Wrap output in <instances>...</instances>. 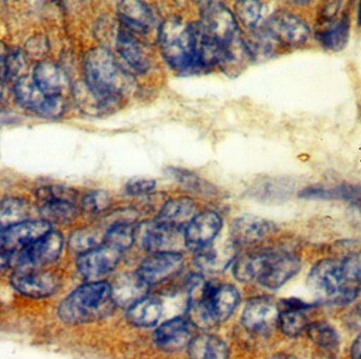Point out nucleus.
I'll list each match as a JSON object with an SVG mask.
<instances>
[{
    "mask_svg": "<svg viewBox=\"0 0 361 359\" xmlns=\"http://www.w3.org/2000/svg\"><path fill=\"white\" fill-rule=\"evenodd\" d=\"M169 175L173 179L178 181L180 185L186 187L189 190L195 191V193H202L207 190V183L200 179L195 174L189 173L187 171H183L179 169H169Z\"/></svg>",
    "mask_w": 361,
    "mask_h": 359,
    "instance_id": "38",
    "label": "nucleus"
},
{
    "mask_svg": "<svg viewBox=\"0 0 361 359\" xmlns=\"http://www.w3.org/2000/svg\"><path fill=\"white\" fill-rule=\"evenodd\" d=\"M180 231L171 229L166 225L154 221L144 222L137 225L135 229V240L142 248L147 252H176L175 248L179 245Z\"/></svg>",
    "mask_w": 361,
    "mask_h": 359,
    "instance_id": "11",
    "label": "nucleus"
},
{
    "mask_svg": "<svg viewBox=\"0 0 361 359\" xmlns=\"http://www.w3.org/2000/svg\"><path fill=\"white\" fill-rule=\"evenodd\" d=\"M274 231L275 224L271 221L246 214L239 217L231 223V239L235 245H247L269 237Z\"/></svg>",
    "mask_w": 361,
    "mask_h": 359,
    "instance_id": "19",
    "label": "nucleus"
},
{
    "mask_svg": "<svg viewBox=\"0 0 361 359\" xmlns=\"http://www.w3.org/2000/svg\"><path fill=\"white\" fill-rule=\"evenodd\" d=\"M279 315L277 303L267 297H256L244 308L242 324L250 332L267 333L277 326Z\"/></svg>",
    "mask_w": 361,
    "mask_h": 359,
    "instance_id": "17",
    "label": "nucleus"
},
{
    "mask_svg": "<svg viewBox=\"0 0 361 359\" xmlns=\"http://www.w3.org/2000/svg\"><path fill=\"white\" fill-rule=\"evenodd\" d=\"M40 214L42 220L47 222L55 223V224H66L71 222L78 216V208L74 205V202L55 200V201L47 202L40 208Z\"/></svg>",
    "mask_w": 361,
    "mask_h": 359,
    "instance_id": "32",
    "label": "nucleus"
},
{
    "mask_svg": "<svg viewBox=\"0 0 361 359\" xmlns=\"http://www.w3.org/2000/svg\"><path fill=\"white\" fill-rule=\"evenodd\" d=\"M310 339L326 350H336L339 346V336L335 329L326 322H315L307 329Z\"/></svg>",
    "mask_w": 361,
    "mask_h": 359,
    "instance_id": "36",
    "label": "nucleus"
},
{
    "mask_svg": "<svg viewBox=\"0 0 361 359\" xmlns=\"http://www.w3.org/2000/svg\"><path fill=\"white\" fill-rule=\"evenodd\" d=\"M157 186V181L150 178H133L126 183L125 190L130 195H142L149 193Z\"/></svg>",
    "mask_w": 361,
    "mask_h": 359,
    "instance_id": "41",
    "label": "nucleus"
},
{
    "mask_svg": "<svg viewBox=\"0 0 361 359\" xmlns=\"http://www.w3.org/2000/svg\"><path fill=\"white\" fill-rule=\"evenodd\" d=\"M121 25L135 34L149 32L156 25V17L152 8L137 0H125L118 6Z\"/></svg>",
    "mask_w": 361,
    "mask_h": 359,
    "instance_id": "21",
    "label": "nucleus"
},
{
    "mask_svg": "<svg viewBox=\"0 0 361 359\" xmlns=\"http://www.w3.org/2000/svg\"><path fill=\"white\" fill-rule=\"evenodd\" d=\"M263 28L279 46H301L307 42L311 34L309 25L303 19L283 10L269 16Z\"/></svg>",
    "mask_w": 361,
    "mask_h": 359,
    "instance_id": "9",
    "label": "nucleus"
},
{
    "mask_svg": "<svg viewBox=\"0 0 361 359\" xmlns=\"http://www.w3.org/2000/svg\"><path fill=\"white\" fill-rule=\"evenodd\" d=\"M105 235L102 236L99 229L87 227L78 229L72 233L69 239V246L74 252L82 255L101 246Z\"/></svg>",
    "mask_w": 361,
    "mask_h": 359,
    "instance_id": "35",
    "label": "nucleus"
},
{
    "mask_svg": "<svg viewBox=\"0 0 361 359\" xmlns=\"http://www.w3.org/2000/svg\"><path fill=\"white\" fill-rule=\"evenodd\" d=\"M149 286L141 279L137 273L123 274L111 284V298L114 305L128 311L133 305L147 297Z\"/></svg>",
    "mask_w": 361,
    "mask_h": 359,
    "instance_id": "20",
    "label": "nucleus"
},
{
    "mask_svg": "<svg viewBox=\"0 0 361 359\" xmlns=\"http://www.w3.org/2000/svg\"><path fill=\"white\" fill-rule=\"evenodd\" d=\"M222 219L214 212L197 214L184 229V244L199 252L212 244L222 229Z\"/></svg>",
    "mask_w": 361,
    "mask_h": 359,
    "instance_id": "14",
    "label": "nucleus"
},
{
    "mask_svg": "<svg viewBox=\"0 0 361 359\" xmlns=\"http://www.w3.org/2000/svg\"><path fill=\"white\" fill-rule=\"evenodd\" d=\"M112 199L105 190H95L87 193L82 200V208L90 214L105 212L111 206Z\"/></svg>",
    "mask_w": 361,
    "mask_h": 359,
    "instance_id": "37",
    "label": "nucleus"
},
{
    "mask_svg": "<svg viewBox=\"0 0 361 359\" xmlns=\"http://www.w3.org/2000/svg\"><path fill=\"white\" fill-rule=\"evenodd\" d=\"M311 294L322 303L349 305L357 298L360 286L345 277L341 263L331 259L319 261L312 267L307 277Z\"/></svg>",
    "mask_w": 361,
    "mask_h": 359,
    "instance_id": "3",
    "label": "nucleus"
},
{
    "mask_svg": "<svg viewBox=\"0 0 361 359\" xmlns=\"http://www.w3.org/2000/svg\"><path fill=\"white\" fill-rule=\"evenodd\" d=\"M116 51L125 63L137 73H146L152 67V56L143 42L137 37V34L129 31L124 25H118L114 35Z\"/></svg>",
    "mask_w": 361,
    "mask_h": 359,
    "instance_id": "12",
    "label": "nucleus"
},
{
    "mask_svg": "<svg viewBox=\"0 0 361 359\" xmlns=\"http://www.w3.org/2000/svg\"><path fill=\"white\" fill-rule=\"evenodd\" d=\"M244 46L248 56L252 61H264L275 55L279 44L265 31L264 28L250 32V35L243 39Z\"/></svg>",
    "mask_w": 361,
    "mask_h": 359,
    "instance_id": "29",
    "label": "nucleus"
},
{
    "mask_svg": "<svg viewBox=\"0 0 361 359\" xmlns=\"http://www.w3.org/2000/svg\"><path fill=\"white\" fill-rule=\"evenodd\" d=\"M341 263V269L347 279L352 284L360 286L361 284V254L348 256Z\"/></svg>",
    "mask_w": 361,
    "mask_h": 359,
    "instance_id": "40",
    "label": "nucleus"
},
{
    "mask_svg": "<svg viewBox=\"0 0 361 359\" xmlns=\"http://www.w3.org/2000/svg\"><path fill=\"white\" fill-rule=\"evenodd\" d=\"M235 244L231 242L222 246H212L197 252L195 264L200 271L207 274L222 273L235 259Z\"/></svg>",
    "mask_w": 361,
    "mask_h": 359,
    "instance_id": "22",
    "label": "nucleus"
},
{
    "mask_svg": "<svg viewBox=\"0 0 361 359\" xmlns=\"http://www.w3.org/2000/svg\"><path fill=\"white\" fill-rule=\"evenodd\" d=\"M235 8L240 23L250 31L264 27L269 18V8L261 1H238Z\"/></svg>",
    "mask_w": 361,
    "mask_h": 359,
    "instance_id": "30",
    "label": "nucleus"
},
{
    "mask_svg": "<svg viewBox=\"0 0 361 359\" xmlns=\"http://www.w3.org/2000/svg\"><path fill=\"white\" fill-rule=\"evenodd\" d=\"M84 72L87 86L97 95L107 99H122L135 84L133 76L104 47L87 53Z\"/></svg>",
    "mask_w": 361,
    "mask_h": 359,
    "instance_id": "1",
    "label": "nucleus"
},
{
    "mask_svg": "<svg viewBox=\"0 0 361 359\" xmlns=\"http://www.w3.org/2000/svg\"><path fill=\"white\" fill-rule=\"evenodd\" d=\"M351 33V18L349 15H343L341 18L329 23L328 27L316 31V39L324 48L339 52L347 47Z\"/></svg>",
    "mask_w": 361,
    "mask_h": 359,
    "instance_id": "26",
    "label": "nucleus"
},
{
    "mask_svg": "<svg viewBox=\"0 0 361 359\" xmlns=\"http://www.w3.org/2000/svg\"><path fill=\"white\" fill-rule=\"evenodd\" d=\"M159 44L165 61L180 73L195 72V35L192 23L178 17L167 19L159 29Z\"/></svg>",
    "mask_w": 361,
    "mask_h": 359,
    "instance_id": "4",
    "label": "nucleus"
},
{
    "mask_svg": "<svg viewBox=\"0 0 361 359\" xmlns=\"http://www.w3.org/2000/svg\"><path fill=\"white\" fill-rule=\"evenodd\" d=\"M13 267V252L0 250V273Z\"/></svg>",
    "mask_w": 361,
    "mask_h": 359,
    "instance_id": "43",
    "label": "nucleus"
},
{
    "mask_svg": "<svg viewBox=\"0 0 361 359\" xmlns=\"http://www.w3.org/2000/svg\"><path fill=\"white\" fill-rule=\"evenodd\" d=\"M114 307L111 284L90 281L78 286L59 303L57 315L65 324H88L109 315Z\"/></svg>",
    "mask_w": 361,
    "mask_h": 359,
    "instance_id": "2",
    "label": "nucleus"
},
{
    "mask_svg": "<svg viewBox=\"0 0 361 359\" xmlns=\"http://www.w3.org/2000/svg\"><path fill=\"white\" fill-rule=\"evenodd\" d=\"M188 354L190 359H228V348L214 335L201 334L189 343Z\"/></svg>",
    "mask_w": 361,
    "mask_h": 359,
    "instance_id": "28",
    "label": "nucleus"
},
{
    "mask_svg": "<svg viewBox=\"0 0 361 359\" xmlns=\"http://www.w3.org/2000/svg\"><path fill=\"white\" fill-rule=\"evenodd\" d=\"M135 229L131 222H114L106 231L104 242L120 252L128 250L135 243Z\"/></svg>",
    "mask_w": 361,
    "mask_h": 359,
    "instance_id": "33",
    "label": "nucleus"
},
{
    "mask_svg": "<svg viewBox=\"0 0 361 359\" xmlns=\"http://www.w3.org/2000/svg\"><path fill=\"white\" fill-rule=\"evenodd\" d=\"M341 4L339 2H334V4H328L324 11L322 12V16L324 19L332 20L337 14H338L339 8H341Z\"/></svg>",
    "mask_w": 361,
    "mask_h": 359,
    "instance_id": "44",
    "label": "nucleus"
},
{
    "mask_svg": "<svg viewBox=\"0 0 361 359\" xmlns=\"http://www.w3.org/2000/svg\"><path fill=\"white\" fill-rule=\"evenodd\" d=\"M202 30L212 39L223 46H229L241 38L235 15L222 2H200Z\"/></svg>",
    "mask_w": 361,
    "mask_h": 359,
    "instance_id": "6",
    "label": "nucleus"
},
{
    "mask_svg": "<svg viewBox=\"0 0 361 359\" xmlns=\"http://www.w3.org/2000/svg\"><path fill=\"white\" fill-rule=\"evenodd\" d=\"M15 99L17 103L39 116L47 118H61L66 111L63 97H48L34 83L32 76L23 75L15 84Z\"/></svg>",
    "mask_w": 361,
    "mask_h": 359,
    "instance_id": "8",
    "label": "nucleus"
},
{
    "mask_svg": "<svg viewBox=\"0 0 361 359\" xmlns=\"http://www.w3.org/2000/svg\"><path fill=\"white\" fill-rule=\"evenodd\" d=\"M74 97L78 107L89 116H106L116 111L121 105V99H107L93 92L86 83H78L74 87Z\"/></svg>",
    "mask_w": 361,
    "mask_h": 359,
    "instance_id": "25",
    "label": "nucleus"
},
{
    "mask_svg": "<svg viewBox=\"0 0 361 359\" xmlns=\"http://www.w3.org/2000/svg\"><path fill=\"white\" fill-rule=\"evenodd\" d=\"M351 358L352 359H361V334L352 345Z\"/></svg>",
    "mask_w": 361,
    "mask_h": 359,
    "instance_id": "46",
    "label": "nucleus"
},
{
    "mask_svg": "<svg viewBox=\"0 0 361 359\" xmlns=\"http://www.w3.org/2000/svg\"><path fill=\"white\" fill-rule=\"evenodd\" d=\"M52 231L44 220H27L13 226L0 229V250L16 252L31 245Z\"/></svg>",
    "mask_w": 361,
    "mask_h": 359,
    "instance_id": "13",
    "label": "nucleus"
},
{
    "mask_svg": "<svg viewBox=\"0 0 361 359\" xmlns=\"http://www.w3.org/2000/svg\"><path fill=\"white\" fill-rule=\"evenodd\" d=\"M195 216L197 204L193 200L183 197L165 203L156 221L171 229L182 231Z\"/></svg>",
    "mask_w": 361,
    "mask_h": 359,
    "instance_id": "23",
    "label": "nucleus"
},
{
    "mask_svg": "<svg viewBox=\"0 0 361 359\" xmlns=\"http://www.w3.org/2000/svg\"><path fill=\"white\" fill-rule=\"evenodd\" d=\"M355 191L352 195L351 201L349 202L354 208L358 210L361 214V186L356 185Z\"/></svg>",
    "mask_w": 361,
    "mask_h": 359,
    "instance_id": "45",
    "label": "nucleus"
},
{
    "mask_svg": "<svg viewBox=\"0 0 361 359\" xmlns=\"http://www.w3.org/2000/svg\"><path fill=\"white\" fill-rule=\"evenodd\" d=\"M10 56L8 47L0 40V99L2 97V90H4V82L8 78V61Z\"/></svg>",
    "mask_w": 361,
    "mask_h": 359,
    "instance_id": "42",
    "label": "nucleus"
},
{
    "mask_svg": "<svg viewBox=\"0 0 361 359\" xmlns=\"http://www.w3.org/2000/svg\"><path fill=\"white\" fill-rule=\"evenodd\" d=\"M358 25L361 28V2L360 4V8H358Z\"/></svg>",
    "mask_w": 361,
    "mask_h": 359,
    "instance_id": "48",
    "label": "nucleus"
},
{
    "mask_svg": "<svg viewBox=\"0 0 361 359\" xmlns=\"http://www.w3.org/2000/svg\"><path fill=\"white\" fill-rule=\"evenodd\" d=\"M162 301L146 297L127 312V320L139 328H152L160 322L163 315Z\"/></svg>",
    "mask_w": 361,
    "mask_h": 359,
    "instance_id": "27",
    "label": "nucleus"
},
{
    "mask_svg": "<svg viewBox=\"0 0 361 359\" xmlns=\"http://www.w3.org/2000/svg\"><path fill=\"white\" fill-rule=\"evenodd\" d=\"M193 326L190 320L176 317L164 322L154 334V343L165 352H178L188 348L192 341Z\"/></svg>",
    "mask_w": 361,
    "mask_h": 359,
    "instance_id": "18",
    "label": "nucleus"
},
{
    "mask_svg": "<svg viewBox=\"0 0 361 359\" xmlns=\"http://www.w3.org/2000/svg\"><path fill=\"white\" fill-rule=\"evenodd\" d=\"M12 288L21 296L44 299L53 296L61 286L59 276L46 269L15 271L10 278Z\"/></svg>",
    "mask_w": 361,
    "mask_h": 359,
    "instance_id": "10",
    "label": "nucleus"
},
{
    "mask_svg": "<svg viewBox=\"0 0 361 359\" xmlns=\"http://www.w3.org/2000/svg\"><path fill=\"white\" fill-rule=\"evenodd\" d=\"M267 359H298L295 358V356L290 355V354H276V355L271 356V358Z\"/></svg>",
    "mask_w": 361,
    "mask_h": 359,
    "instance_id": "47",
    "label": "nucleus"
},
{
    "mask_svg": "<svg viewBox=\"0 0 361 359\" xmlns=\"http://www.w3.org/2000/svg\"><path fill=\"white\" fill-rule=\"evenodd\" d=\"M255 279L269 290H277L298 274L301 261L290 252H271L252 256Z\"/></svg>",
    "mask_w": 361,
    "mask_h": 359,
    "instance_id": "5",
    "label": "nucleus"
},
{
    "mask_svg": "<svg viewBox=\"0 0 361 359\" xmlns=\"http://www.w3.org/2000/svg\"><path fill=\"white\" fill-rule=\"evenodd\" d=\"M31 207L25 200L6 197L0 200V229L29 220Z\"/></svg>",
    "mask_w": 361,
    "mask_h": 359,
    "instance_id": "31",
    "label": "nucleus"
},
{
    "mask_svg": "<svg viewBox=\"0 0 361 359\" xmlns=\"http://www.w3.org/2000/svg\"><path fill=\"white\" fill-rule=\"evenodd\" d=\"M183 265L184 258L180 252H156L141 263L137 275L148 286H156L179 273Z\"/></svg>",
    "mask_w": 361,
    "mask_h": 359,
    "instance_id": "15",
    "label": "nucleus"
},
{
    "mask_svg": "<svg viewBox=\"0 0 361 359\" xmlns=\"http://www.w3.org/2000/svg\"><path fill=\"white\" fill-rule=\"evenodd\" d=\"M257 195L265 199H283L292 193V188L282 182H267L257 188Z\"/></svg>",
    "mask_w": 361,
    "mask_h": 359,
    "instance_id": "39",
    "label": "nucleus"
},
{
    "mask_svg": "<svg viewBox=\"0 0 361 359\" xmlns=\"http://www.w3.org/2000/svg\"><path fill=\"white\" fill-rule=\"evenodd\" d=\"M303 311L305 310L280 309L278 326L283 334L288 337H297L303 331H307L309 322Z\"/></svg>",
    "mask_w": 361,
    "mask_h": 359,
    "instance_id": "34",
    "label": "nucleus"
},
{
    "mask_svg": "<svg viewBox=\"0 0 361 359\" xmlns=\"http://www.w3.org/2000/svg\"><path fill=\"white\" fill-rule=\"evenodd\" d=\"M63 250V237L59 231H51L31 245L13 252L15 271L42 269L59 260Z\"/></svg>",
    "mask_w": 361,
    "mask_h": 359,
    "instance_id": "7",
    "label": "nucleus"
},
{
    "mask_svg": "<svg viewBox=\"0 0 361 359\" xmlns=\"http://www.w3.org/2000/svg\"><path fill=\"white\" fill-rule=\"evenodd\" d=\"M120 250L109 245L99 246L90 252L80 255L76 267L85 279L95 281L97 278L111 273L121 260Z\"/></svg>",
    "mask_w": 361,
    "mask_h": 359,
    "instance_id": "16",
    "label": "nucleus"
},
{
    "mask_svg": "<svg viewBox=\"0 0 361 359\" xmlns=\"http://www.w3.org/2000/svg\"><path fill=\"white\" fill-rule=\"evenodd\" d=\"M32 78L36 86L48 97H63V91L68 86L65 72L50 61H40L34 69Z\"/></svg>",
    "mask_w": 361,
    "mask_h": 359,
    "instance_id": "24",
    "label": "nucleus"
}]
</instances>
